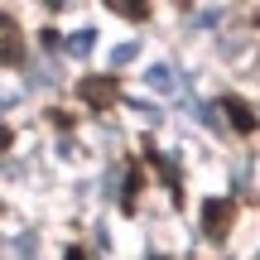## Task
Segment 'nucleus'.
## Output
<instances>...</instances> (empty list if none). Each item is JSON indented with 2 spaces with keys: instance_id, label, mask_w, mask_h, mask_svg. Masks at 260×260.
<instances>
[{
  "instance_id": "nucleus-1",
  "label": "nucleus",
  "mask_w": 260,
  "mask_h": 260,
  "mask_svg": "<svg viewBox=\"0 0 260 260\" xmlns=\"http://www.w3.org/2000/svg\"><path fill=\"white\" fill-rule=\"evenodd\" d=\"M77 96H82L92 111H106V106L121 102V87H116V77H82V82H77Z\"/></svg>"
},
{
  "instance_id": "nucleus-2",
  "label": "nucleus",
  "mask_w": 260,
  "mask_h": 260,
  "mask_svg": "<svg viewBox=\"0 0 260 260\" xmlns=\"http://www.w3.org/2000/svg\"><path fill=\"white\" fill-rule=\"evenodd\" d=\"M232 217H236L232 198H207L203 203V232L212 236V241H222V236L232 232Z\"/></svg>"
},
{
  "instance_id": "nucleus-3",
  "label": "nucleus",
  "mask_w": 260,
  "mask_h": 260,
  "mask_svg": "<svg viewBox=\"0 0 260 260\" xmlns=\"http://www.w3.org/2000/svg\"><path fill=\"white\" fill-rule=\"evenodd\" d=\"M0 63H10V68L24 63V34L10 15H0Z\"/></svg>"
},
{
  "instance_id": "nucleus-4",
  "label": "nucleus",
  "mask_w": 260,
  "mask_h": 260,
  "mask_svg": "<svg viewBox=\"0 0 260 260\" xmlns=\"http://www.w3.org/2000/svg\"><path fill=\"white\" fill-rule=\"evenodd\" d=\"M222 111H226V121H232L236 135H255V111H251V106H246L236 92H226V96H222Z\"/></svg>"
},
{
  "instance_id": "nucleus-5",
  "label": "nucleus",
  "mask_w": 260,
  "mask_h": 260,
  "mask_svg": "<svg viewBox=\"0 0 260 260\" xmlns=\"http://www.w3.org/2000/svg\"><path fill=\"white\" fill-rule=\"evenodd\" d=\"M102 5L121 19H149V0H102Z\"/></svg>"
},
{
  "instance_id": "nucleus-6",
  "label": "nucleus",
  "mask_w": 260,
  "mask_h": 260,
  "mask_svg": "<svg viewBox=\"0 0 260 260\" xmlns=\"http://www.w3.org/2000/svg\"><path fill=\"white\" fill-rule=\"evenodd\" d=\"M140 188H145V174H140V164H130V174H125V193H121V207H125V212H135Z\"/></svg>"
},
{
  "instance_id": "nucleus-7",
  "label": "nucleus",
  "mask_w": 260,
  "mask_h": 260,
  "mask_svg": "<svg viewBox=\"0 0 260 260\" xmlns=\"http://www.w3.org/2000/svg\"><path fill=\"white\" fill-rule=\"evenodd\" d=\"M145 149H149V159H154V169H159V174H164V183H169V188H174V193H178V169H174V159H164V154H159L154 145H145Z\"/></svg>"
},
{
  "instance_id": "nucleus-8",
  "label": "nucleus",
  "mask_w": 260,
  "mask_h": 260,
  "mask_svg": "<svg viewBox=\"0 0 260 260\" xmlns=\"http://www.w3.org/2000/svg\"><path fill=\"white\" fill-rule=\"evenodd\" d=\"M92 44H96V34H92V29H82V34H73V39H68V53H73V58H82Z\"/></svg>"
},
{
  "instance_id": "nucleus-9",
  "label": "nucleus",
  "mask_w": 260,
  "mask_h": 260,
  "mask_svg": "<svg viewBox=\"0 0 260 260\" xmlns=\"http://www.w3.org/2000/svg\"><path fill=\"white\" fill-rule=\"evenodd\" d=\"M63 260H87V251H82V246H68V251H63Z\"/></svg>"
},
{
  "instance_id": "nucleus-10",
  "label": "nucleus",
  "mask_w": 260,
  "mask_h": 260,
  "mask_svg": "<svg viewBox=\"0 0 260 260\" xmlns=\"http://www.w3.org/2000/svg\"><path fill=\"white\" fill-rule=\"evenodd\" d=\"M10 140H15V135H10V130L0 125V154H5V149H10Z\"/></svg>"
},
{
  "instance_id": "nucleus-11",
  "label": "nucleus",
  "mask_w": 260,
  "mask_h": 260,
  "mask_svg": "<svg viewBox=\"0 0 260 260\" xmlns=\"http://www.w3.org/2000/svg\"><path fill=\"white\" fill-rule=\"evenodd\" d=\"M44 5H53V10H58V5H68V0H44Z\"/></svg>"
},
{
  "instance_id": "nucleus-12",
  "label": "nucleus",
  "mask_w": 260,
  "mask_h": 260,
  "mask_svg": "<svg viewBox=\"0 0 260 260\" xmlns=\"http://www.w3.org/2000/svg\"><path fill=\"white\" fill-rule=\"evenodd\" d=\"M149 260H164V255H149Z\"/></svg>"
}]
</instances>
